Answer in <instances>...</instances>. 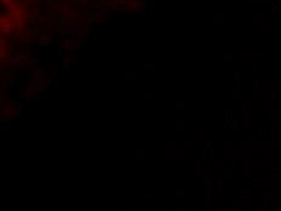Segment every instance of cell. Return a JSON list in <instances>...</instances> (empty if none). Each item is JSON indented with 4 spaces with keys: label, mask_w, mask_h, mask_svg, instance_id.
Segmentation results:
<instances>
[{
    "label": "cell",
    "mask_w": 281,
    "mask_h": 211,
    "mask_svg": "<svg viewBox=\"0 0 281 211\" xmlns=\"http://www.w3.org/2000/svg\"><path fill=\"white\" fill-rule=\"evenodd\" d=\"M36 20H38V22L41 24V23H45V22L47 21V18H46L45 16H44V17H42V16H39L38 18H36Z\"/></svg>",
    "instance_id": "d6986e66"
},
{
    "label": "cell",
    "mask_w": 281,
    "mask_h": 211,
    "mask_svg": "<svg viewBox=\"0 0 281 211\" xmlns=\"http://www.w3.org/2000/svg\"><path fill=\"white\" fill-rule=\"evenodd\" d=\"M50 84V81H44V80H40L36 82V90L38 91H42L45 90V89L47 87V85Z\"/></svg>",
    "instance_id": "30bf717a"
},
{
    "label": "cell",
    "mask_w": 281,
    "mask_h": 211,
    "mask_svg": "<svg viewBox=\"0 0 281 211\" xmlns=\"http://www.w3.org/2000/svg\"><path fill=\"white\" fill-rule=\"evenodd\" d=\"M57 30L62 35H67L69 33H75L77 32V23L73 22H62L58 23L57 25Z\"/></svg>",
    "instance_id": "6da1fadb"
},
{
    "label": "cell",
    "mask_w": 281,
    "mask_h": 211,
    "mask_svg": "<svg viewBox=\"0 0 281 211\" xmlns=\"http://www.w3.org/2000/svg\"><path fill=\"white\" fill-rule=\"evenodd\" d=\"M146 3L144 0H133L132 3L129 4V9L133 12V14H139L141 11L146 9Z\"/></svg>",
    "instance_id": "3957f363"
},
{
    "label": "cell",
    "mask_w": 281,
    "mask_h": 211,
    "mask_svg": "<svg viewBox=\"0 0 281 211\" xmlns=\"http://www.w3.org/2000/svg\"><path fill=\"white\" fill-rule=\"evenodd\" d=\"M40 46H49L50 45V38L49 35H42L40 38V43H39Z\"/></svg>",
    "instance_id": "8fae6325"
},
{
    "label": "cell",
    "mask_w": 281,
    "mask_h": 211,
    "mask_svg": "<svg viewBox=\"0 0 281 211\" xmlns=\"http://www.w3.org/2000/svg\"><path fill=\"white\" fill-rule=\"evenodd\" d=\"M59 14L62 17L68 18V20H75L77 18V14L73 11V9H70V6L68 4H61Z\"/></svg>",
    "instance_id": "7a4b0ae2"
},
{
    "label": "cell",
    "mask_w": 281,
    "mask_h": 211,
    "mask_svg": "<svg viewBox=\"0 0 281 211\" xmlns=\"http://www.w3.org/2000/svg\"><path fill=\"white\" fill-rule=\"evenodd\" d=\"M40 5L39 4H34L33 5V8H32V16L34 17V18H38L39 16H40Z\"/></svg>",
    "instance_id": "9c48e42d"
},
{
    "label": "cell",
    "mask_w": 281,
    "mask_h": 211,
    "mask_svg": "<svg viewBox=\"0 0 281 211\" xmlns=\"http://www.w3.org/2000/svg\"><path fill=\"white\" fill-rule=\"evenodd\" d=\"M32 1H33V0H32Z\"/></svg>",
    "instance_id": "cb8c5ba5"
},
{
    "label": "cell",
    "mask_w": 281,
    "mask_h": 211,
    "mask_svg": "<svg viewBox=\"0 0 281 211\" xmlns=\"http://www.w3.org/2000/svg\"><path fill=\"white\" fill-rule=\"evenodd\" d=\"M61 8V4L59 3H56V1H49V9L50 10H59Z\"/></svg>",
    "instance_id": "7c38bea8"
},
{
    "label": "cell",
    "mask_w": 281,
    "mask_h": 211,
    "mask_svg": "<svg viewBox=\"0 0 281 211\" xmlns=\"http://www.w3.org/2000/svg\"><path fill=\"white\" fill-rule=\"evenodd\" d=\"M35 90H36V84H34V81H30L26 85V91H24L23 96L24 97H29V96H32L35 92Z\"/></svg>",
    "instance_id": "5b68a950"
},
{
    "label": "cell",
    "mask_w": 281,
    "mask_h": 211,
    "mask_svg": "<svg viewBox=\"0 0 281 211\" xmlns=\"http://www.w3.org/2000/svg\"><path fill=\"white\" fill-rule=\"evenodd\" d=\"M3 30L5 32V33H9V32L11 30V24H10V23H8V22L3 23Z\"/></svg>",
    "instance_id": "9a60e30c"
},
{
    "label": "cell",
    "mask_w": 281,
    "mask_h": 211,
    "mask_svg": "<svg viewBox=\"0 0 281 211\" xmlns=\"http://www.w3.org/2000/svg\"><path fill=\"white\" fill-rule=\"evenodd\" d=\"M34 75H35V80L36 82L40 81V80H44V70L39 67H36L35 70H34Z\"/></svg>",
    "instance_id": "ba28073f"
},
{
    "label": "cell",
    "mask_w": 281,
    "mask_h": 211,
    "mask_svg": "<svg viewBox=\"0 0 281 211\" xmlns=\"http://www.w3.org/2000/svg\"><path fill=\"white\" fill-rule=\"evenodd\" d=\"M78 3H80V0H69V4H78Z\"/></svg>",
    "instance_id": "7402d4cb"
},
{
    "label": "cell",
    "mask_w": 281,
    "mask_h": 211,
    "mask_svg": "<svg viewBox=\"0 0 281 211\" xmlns=\"http://www.w3.org/2000/svg\"><path fill=\"white\" fill-rule=\"evenodd\" d=\"M146 68H147V69H154V68H155V65H154V63H152V65L147 63V65H146Z\"/></svg>",
    "instance_id": "44dd1931"
},
{
    "label": "cell",
    "mask_w": 281,
    "mask_h": 211,
    "mask_svg": "<svg viewBox=\"0 0 281 211\" xmlns=\"http://www.w3.org/2000/svg\"><path fill=\"white\" fill-rule=\"evenodd\" d=\"M24 58V56H22V55H20V54H16V55H14L12 56V58H11V61H10V65H20L21 63V61Z\"/></svg>",
    "instance_id": "52a82bcc"
},
{
    "label": "cell",
    "mask_w": 281,
    "mask_h": 211,
    "mask_svg": "<svg viewBox=\"0 0 281 211\" xmlns=\"http://www.w3.org/2000/svg\"><path fill=\"white\" fill-rule=\"evenodd\" d=\"M104 16H105V14H103V12H97V14L95 15V17H96V21H97V22L102 21L103 18H104Z\"/></svg>",
    "instance_id": "e0dca14e"
},
{
    "label": "cell",
    "mask_w": 281,
    "mask_h": 211,
    "mask_svg": "<svg viewBox=\"0 0 281 211\" xmlns=\"http://www.w3.org/2000/svg\"><path fill=\"white\" fill-rule=\"evenodd\" d=\"M85 34H89L90 33V23H86L85 24V32H84Z\"/></svg>",
    "instance_id": "ffe728a7"
},
{
    "label": "cell",
    "mask_w": 281,
    "mask_h": 211,
    "mask_svg": "<svg viewBox=\"0 0 281 211\" xmlns=\"http://www.w3.org/2000/svg\"><path fill=\"white\" fill-rule=\"evenodd\" d=\"M16 6H17V4H16V3H14V1H10L9 4H6V8H8V10H9V11L15 10V9H16Z\"/></svg>",
    "instance_id": "2e32d148"
},
{
    "label": "cell",
    "mask_w": 281,
    "mask_h": 211,
    "mask_svg": "<svg viewBox=\"0 0 281 211\" xmlns=\"http://www.w3.org/2000/svg\"><path fill=\"white\" fill-rule=\"evenodd\" d=\"M84 46L83 43L80 41H77V40H66L63 43V49L64 50H72V49H81Z\"/></svg>",
    "instance_id": "277c9868"
},
{
    "label": "cell",
    "mask_w": 281,
    "mask_h": 211,
    "mask_svg": "<svg viewBox=\"0 0 281 211\" xmlns=\"http://www.w3.org/2000/svg\"><path fill=\"white\" fill-rule=\"evenodd\" d=\"M12 22L15 23V25L18 28V30H23L24 28H26V23H24V20H23V18H22L21 16H16V17H14Z\"/></svg>",
    "instance_id": "8992f818"
},
{
    "label": "cell",
    "mask_w": 281,
    "mask_h": 211,
    "mask_svg": "<svg viewBox=\"0 0 281 211\" xmlns=\"http://www.w3.org/2000/svg\"><path fill=\"white\" fill-rule=\"evenodd\" d=\"M107 46H108V49H107L108 51H115V46H116V45H115L114 43H113V44L108 43V44H107Z\"/></svg>",
    "instance_id": "ac0fdd59"
},
{
    "label": "cell",
    "mask_w": 281,
    "mask_h": 211,
    "mask_svg": "<svg viewBox=\"0 0 281 211\" xmlns=\"http://www.w3.org/2000/svg\"><path fill=\"white\" fill-rule=\"evenodd\" d=\"M70 63H72V55H68L67 58L62 62V66H63L64 68H69L70 67Z\"/></svg>",
    "instance_id": "4fadbf2b"
},
{
    "label": "cell",
    "mask_w": 281,
    "mask_h": 211,
    "mask_svg": "<svg viewBox=\"0 0 281 211\" xmlns=\"http://www.w3.org/2000/svg\"><path fill=\"white\" fill-rule=\"evenodd\" d=\"M91 1V0H80V3L81 4H89Z\"/></svg>",
    "instance_id": "603a6c76"
},
{
    "label": "cell",
    "mask_w": 281,
    "mask_h": 211,
    "mask_svg": "<svg viewBox=\"0 0 281 211\" xmlns=\"http://www.w3.org/2000/svg\"><path fill=\"white\" fill-rule=\"evenodd\" d=\"M39 30H40V28L38 27V25H33V27H30L29 28V35H35V34H38L39 33Z\"/></svg>",
    "instance_id": "5bb4252c"
}]
</instances>
